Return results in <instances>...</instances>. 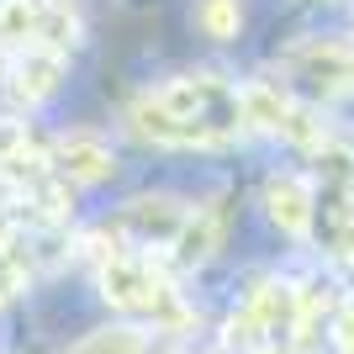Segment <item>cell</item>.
<instances>
[{"mask_svg": "<svg viewBox=\"0 0 354 354\" xmlns=\"http://www.w3.org/2000/svg\"><path fill=\"white\" fill-rule=\"evenodd\" d=\"M291 59H296V69L317 74V85H349V80H354V48L349 43H333V37L301 43Z\"/></svg>", "mask_w": 354, "mask_h": 354, "instance_id": "cell-5", "label": "cell"}, {"mask_svg": "<svg viewBox=\"0 0 354 354\" xmlns=\"http://www.w3.org/2000/svg\"><path fill=\"white\" fill-rule=\"evenodd\" d=\"M265 212L281 233H307L312 227V185L296 175H275L265 185Z\"/></svg>", "mask_w": 354, "mask_h": 354, "instance_id": "cell-3", "label": "cell"}, {"mask_svg": "<svg viewBox=\"0 0 354 354\" xmlns=\"http://www.w3.org/2000/svg\"><path fill=\"white\" fill-rule=\"evenodd\" d=\"M191 222V207L180 196H133L122 207V227H133L143 243H175Z\"/></svg>", "mask_w": 354, "mask_h": 354, "instance_id": "cell-1", "label": "cell"}, {"mask_svg": "<svg viewBox=\"0 0 354 354\" xmlns=\"http://www.w3.org/2000/svg\"><path fill=\"white\" fill-rule=\"evenodd\" d=\"M259 354H281V349H259Z\"/></svg>", "mask_w": 354, "mask_h": 354, "instance_id": "cell-15", "label": "cell"}, {"mask_svg": "<svg viewBox=\"0 0 354 354\" xmlns=\"http://www.w3.org/2000/svg\"><path fill=\"white\" fill-rule=\"evenodd\" d=\"M281 138H291L296 148H323V143H328L323 122L312 117L307 106H291V111H286V127H281Z\"/></svg>", "mask_w": 354, "mask_h": 354, "instance_id": "cell-12", "label": "cell"}, {"mask_svg": "<svg viewBox=\"0 0 354 354\" xmlns=\"http://www.w3.org/2000/svg\"><path fill=\"white\" fill-rule=\"evenodd\" d=\"M238 106H243V122L265 127V133H281L286 111H291V101H286L275 85H243V90H238Z\"/></svg>", "mask_w": 354, "mask_h": 354, "instance_id": "cell-7", "label": "cell"}, {"mask_svg": "<svg viewBox=\"0 0 354 354\" xmlns=\"http://www.w3.org/2000/svg\"><path fill=\"white\" fill-rule=\"evenodd\" d=\"M291 301H296V296L286 291V286H259V291H254V301H249L243 312H249L259 328H281V317H291Z\"/></svg>", "mask_w": 354, "mask_h": 354, "instance_id": "cell-11", "label": "cell"}, {"mask_svg": "<svg viewBox=\"0 0 354 354\" xmlns=\"http://www.w3.org/2000/svg\"><path fill=\"white\" fill-rule=\"evenodd\" d=\"M59 169H64L69 180H80V185H101V180H111L117 159H111V148H106L101 138L69 133V138L59 143Z\"/></svg>", "mask_w": 354, "mask_h": 354, "instance_id": "cell-4", "label": "cell"}, {"mask_svg": "<svg viewBox=\"0 0 354 354\" xmlns=\"http://www.w3.org/2000/svg\"><path fill=\"white\" fill-rule=\"evenodd\" d=\"M0 74H6V59H0Z\"/></svg>", "mask_w": 354, "mask_h": 354, "instance_id": "cell-16", "label": "cell"}, {"mask_svg": "<svg viewBox=\"0 0 354 354\" xmlns=\"http://www.w3.org/2000/svg\"><path fill=\"white\" fill-rule=\"evenodd\" d=\"M333 333H339V349H344V354H354V307H349V312H339Z\"/></svg>", "mask_w": 354, "mask_h": 354, "instance_id": "cell-14", "label": "cell"}, {"mask_svg": "<svg viewBox=\"0 0 354 354\" xmlns=\"http://www.w3.org/2000/svg\"><path fill=\"white\" fill-rule=\"evenodd\" d=\"M59 80H64V53L59 48H37V53H27V59L16 64L11 90L21 101H48V95L59 90Z\"/></svg>", "mask_w": 354, "mask_h": 354, "instance_id": "cell-6", "label": "cell"}, {"mask_svg": "<svg viewBox=\"0 0 354 354\" xmlns=\"http://www.w3.org/2000/svg\"><path fill=\"white\" fill-rule=\"evenodd\" d=\"M43 16H48L43 0H0V37H6V43L43 37Z\"/></svg>", "mask_w": 354, "mask_h": 354, "instance_id": "cell-8", "label": "cell"}, {"mask_svg": "<svg viewBox=\"0 0 354 354\" xmlns=\"http://www.w3.org/2000/svg\"><path fill=\"white\" fill-rule=\"evenodd\" d=\"M196 27L207 32L212 43H233L238 27H243V6L238 0H201L196 6Z\"/></svg>", "mask_w": 354, "mask_h": 354, "instance_id": "cell-10", "label": "cell"}, {"mask_svg": "<svg viewBox=\"0 0 354 354\" xmlns=\"http://www.w3.org/2000/svg\"><path fill=\"white\" fill-rule=\"evenodd\" d=\"M101 296L111 307H122V312H153L159 296H164V286H159V275L148 265H138V259H106Z\"/></svg>", "mask_w": 354, "mask_h": 354, "instance_id": "cell-2", "label": "cell"}, {"mask_svg": "<svg viewBox=\"0 0 354 354\" xmlns=\"http://www.w3.org/2000/svg\"><path fill=\"white\" fill-rule=\"evenodd\" d=\"M27 153V133H21V122H6L0 117V164H11Z\"/></svg>", "mask_w": 354, "mask_h": 354, "instance_id": "cell-13", "label": "cell"}, {"mask_svg": "<svg viewBox=\"0 0 354 354\" xmlns=\"http://www.w3.org/2000/svg\"><path fill=\"white\" fill-rule=\"evenodd\" d=\"M69 354H148V339H143V328L117 323V328H95V333H85Z\"/></svg>", "mask_w": 354, "mask_h": 354, "instance_id": "cell-9", "label": "cell"}]
</instances>
